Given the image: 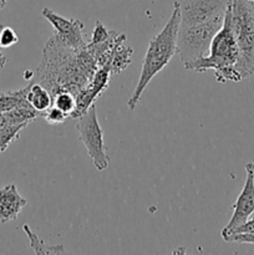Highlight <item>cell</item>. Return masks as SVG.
<instances>
[{"label": "cell", "mask_w": 254, "mask_h": 255, "mask_svg": "<svg viewBox=\"0 0 254 255\" xmlns=\"http://www.w3.org/2000/svg\"><path fill=\"white\" fill-rule=\"evenodd\" d=\"M97 69L96 60L86 46L74 50L51 37L45 45L32 82L46 87L52 97L60 91H69L76 97L89 85Z\"/></svg>", "instance_id": "cell-1"}, {"label": "cell", "mask_w": 254, "mask_h": 255, "mask_svg": "<svg viewBox=\"0 0 254 255\" xmlns=\"http://www.w3.org/2000/svg\"><path fill=\"white\" fill-rule=\"evenodd\" d=\"M52 105L61 110L69 117H71L75 109H76V97L69 91H60L52 97Z\"/></svg>", "instance_id": "cell-16"}, {"label": "cell", "mask_w": 254, "mask_h": 255, "mask_svg": "<svg viewBox=\"0 0 254 255\" xmlns=\"http://www.w3.org/2000/svg\"><path fill=\"white\" fill-rule=\"evenodd\" d=\"M251 164H252V169H253V176H254V163L253 162H251Z\"/></svg>", "instance_id": "cell-23"}, {"label": "cell", "mask_w": 254, "mask_h": 255, "mask_svg": "<svg viewBox=\"0 0 254 255\" xmlns=\"http://www.w3.org/2000/svg\"><path fill=\"white\" fill-rule=\"evenodd\" d=\"M226 242H236V243H249L254 244V234H234L231 236Z\"/></svg>", "instance_id": "cell-20"}, {"label": "cell", "mask_w": 254, "mask_h": 255, "mask_svg": "<svg viewBox=\"0 0 254 255\" xmlns=\"http://www.w3.org/2000/svg\"><path fill=\"white\" fill-rule=\"evenodd\" d=\"M132 54H133V50L127 42V36L124 35L112 49L111 56L107 64V70L111 72L112 76L121 74L125 69L129 66L132 61Z\"/></svg>", "instance_id": "cell-11"}, {"label": "cell", "mask_w": 254, "mask_h": 255, "mask_svg": "<svg viewBox=\"0 0 254 255\" xmlns=\"http://www.w3.org/2000/svg\"><path fill=\"white\" fill-rule=\"evenodd\" d=\"M27 206V201L20 196L14 183L0 188V223L15 221Z\"/></svg>", "instance_id": "cell-10"}, {"label": "cell", "mask_w": 254, "mask_h": 255, "mask_svg": "<svg viewBox=\"0 0 254 255\" xmlns=\"http://www.w3.org/2000/svg\"><path fill=\"white\" fill-rule=\"evenodd\" d=\"M231 22L239 49L237 70L242 80L254 74V2L231 0Z\"/></svg>", "instance_id": "cell-4"}, {"label": "cell", "mask_w": 254, "mask_h": 255, "mask_svg": "<svg viewBox=\"0 0 254 255\" xmlns=\"http://www.w3.org/2000/svg\"><path fill=\"white\" fill-rule=\"evenodd\" d=\"M248 1H252V2H254V0H248Z\"/></svg>", "instance_id": "cell-25"}, {"label": "cell", "mask_w": 254, "mask_h": 255, "mask_svg": "<svg viewBox=\"0 0 254 255\" xmlns=\"http://www.w3.org/2000/svg\"><path fill=\"white\" fill-rule=\"evenodd\" d=\"M76 129L79 132L80 141L84 143L95 168L97 171H105L110 164V157L107 154L104 131L100 126L95 105H92L81 116L77 117Z\"/></svg>", "instance_id": "cell-5"}, {"label": "cell", "mask_w": 254, "mask_h": 255, "mask_svg": "<svg viewBox=\"0 0 254 255\" xmlns=\"http://www.w3.org/2000/svg\"><path fill=\"white\" fill-rule=\"evenodd\" d=\"M246 183H244L243 189L241 191L236 203H234L233 214H232L228 224L224 227L221 233L224 241L231 236L234 229L246 223L254 214V176L251 162L246 164Z\"/></svg>", "instance_id": "cell-8"}, {"label": "cell", "mask_w": 254, "mask_h": 255, "mask_svg": "<svg viewBox=\"0 0 254 255\" xmlns=\"http://www.w3.org/2000/svg\"><path fill=\"white\" fill-rule=\"evenodd\" d=\"M22 231L26 234L27 239H29L30 248L32 249L35 254H65V248L62 244L50 246L46 242L42 241L40 237H37V234H35L27 224L22 226Z\"/></svg>", "instance_id": "cell-13"}, {"label": "cell", "mask_w": 254, "mask_h": 255, "mask_svg": "<svg viewBox=\"0 0 254 255\" xmlns=\"http://www.w3.org/2000/svg\"><path fill=\"white\" fill-rule=\"evenodd\" d=\"M27 91H29V85L17 91L0 92V114L16 109L19 106L30 105L26 99Z\"/></svg>", "instance_id": "cell-14"}, {"label": "cell", "mask_w": 254, "mask_h": 255, "mask_svg": "<svg viewBox=\"0 0 254 255\" xmlns=\"http://www.w3.org/2000/svg\"><path fill=\"white\" fill-rule=\"evenodd\" d=\"M5 5H6V2H0V10H1L2 7H5Z\"/></svg>", "instance_id": "cell-22"}, {"label": "cell", "mask_w": 254, "mask_h": 255, "mask_svg": "<svg viewBox=\"0 0 254 255\" xmlns=\"http://www.w3.org/2000/svg\"><path fill=\"white\" fill-rule=\"evenodd\" d=\"M26 99L29 101L30 106L36 110L40 115L44 114L46 110H49L52 106L51 92L39 82H31L29 85Z\"/></svg>", "instance_id": "cell-12"}, {"label": "cell", "mask_w": 254, "mask_h": 255, "mask_svg": "<svg viewBox=\"0 0 254 255\" xmlns=\"http://www.w3.org/2000/svg\"><path fill=\"white\" fill-rule=\"evenodd\" d=\"M179 26V6L177 1L173 4V11L163 29L154 35L149 41L144 55L139 79L134 87L133 94L127 102V107L133 111L139 104L142 94L154 76L168 65L172 57L177 54V35Z\"/></svg>", "instance_id": "cell-2"}, {"label": "cell", "mask_w": 254, "mask_h": 255, "mask_svg": "<svg viewBox=\"0 0 254 255\" xmlns=\"http://www.w3.org/2000/svg\"><path fill=\"white\" fill-rule=\"evenodd\" d=\"M234 234H254V218H252V219L249 218L246 223H243L242 226H239L238 228L234 229V231L231 233V236H234Z\"/></svg>", "instance_id": "cell-19"}, {"label": "cell", "mask_w": 254, "mask_h": 255, "mask_svg": "<svg viewBox=\"0 0 254 255\" xmlns=\"http://www.w3.org/2000/svg\"><path fill=\"white\" fill-rule=\"evenodd\" d=\"M111 76V72L106 67H99L96 70L89 85L76 96V109L71 115L72 119L76 120L77 117L85 114L92 105H95V101L109 89Z\"/></svg>", "instance_id": "cell-9"}, {"label": "cell", "mask_w": 254, "mask_h": 255, "mask_svg": "<svg viewBox=\"0 0 254 255\" xmlns=\"http://www.w3.org/2000/svg\"><path fill=\"white\" fill-rule=\"evenodd\" d=\"M238 60L239 49L237 45L236 36H234L233 27H232L231 12H229L228 5L223 26L212 40L208 54L201 59L184 64V69L197 72L213 70L216 80L221 84L229 81L239 82L242 81V77L237 70Z\"/></svg>", "instance_id": "cell-3"}, {"label": "cell", "mask_w": 254, "mask_h": 255, "mask_svg": "<svg viewBox=\"0 0 254 255\" xmlns=\"http://www.w3.org/2000/svg\"><path fill=\"white\" fill-rule=\"evenodd\" d=\"M0 2H7V0H0Z\"/></svg>", "instance_id": "cell-24"}, {"label": "cell", "mask_w": 254, "mask_h": 255, "mask_svg": "<svg viewBox=\"0 0 254 255\" xmlns=\"http://www.w3.org/2000/svg\"><path fill=\"white\" fill-rule=\"evenodd\" d=\"M231 0H178L179 25H223Z\"/></svg>", "instance_id": "cell-6"}, {"label": "cell", "mask_w": 254, "mask_h": 255, "mask_svg": "<svg viewBox=\"0 0 254 255\" xmlns=\"http://www.w3.org/2000/svg\"><path fill=\"white\" fill-rule=\"evenodd\" d=\"M6 64H7V57H6V55L4 54V50H2V47L0 46V70H1Z\"/></svg>", "instance_id": "cell-21"}, {"label": "cell", "mask_w": 254, "mask_h": 255, "mask_svg": "<svg viewBox=\"0 0 254 255\" xmlns=\"http://www.w3.org/2000/svg\"><path fill=\"white\" fill-rule=\"evenodd\" d=\"M41 117H44V120L47 122V124L60 125V124H64L69 116H67L66 114H64L61 110H59L57 107H55L54 105H52L49 110H46L44 114H41Z\"/></svg>", "instance_id": "cell-18"}, {"label": "cell", "mask_w": 254, "mask_h": 255, "mask_svg": "<svg viewBox=\"0 0 254 255\" xmlns=\"http://www.w3.org/2000/svg\"><path fill=\"white\" fill-rule=\"evenodd\" d=\"M26 127V125H11L0 122V154L4 153L12 142L19 139L20 132Z\"/></svg>", "instance_id": "cell-15"}, {"label": "cell", "mask_w": 254, "mask_h": 255, "mask_svg": "<svg viewBox=\"0 0 254 255\" xmlns=\"http://www.w3.org/2000/svg\"><path fill=\"white\" fill-rule=\"evenodd\" d=\"M19 42V36H17L16 31L10 26H2L0 29V46L2 49L12 46V45Z\"/></svg>", "instance_id": "cell-17"}, {"label": "cell", "mask_w": 254, "mask_h": 255, "mask_svg": "<svg viewBox=\"0 0 254 255\" xmlns=\"http://www.w3.org/2000/svg\"><path fill=\"white\" fill-rule=\"evenodd\" d=\"M42 17L47 20L54 27V37L59 42L74 50L82 49L87 45L84 39V22L79 19L64 17L49 7H44Z\"/></svg>", "instance_id": "cell-7"}]
</instances>
